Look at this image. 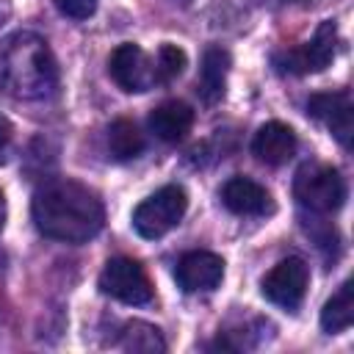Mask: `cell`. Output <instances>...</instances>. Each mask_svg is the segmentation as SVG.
Segmentation results:
<instances>
[{"mask_svg":"<svg viewBox=\"0 0 354 354\" xmlns=\"http://www.w3.org/2000/svg\"><path fill=\"white\" fill-rule=\"evenodd\" d=\"M354 324V282L346 279L321 310V329L337 335Z\"/></svg>","mask_w":354,"mask_h":354,"instance_id":"9a60e30c","label":"cell"},{"mask_svg":"<svg viewBox=\"0 0 354 354\" xmlns=\"http://www.w3.org/2000/svg\"><path fill=\"white\" fill-rule=\"evenodd\" d=\"M221 202L227 210H232L238 216H266L274 210V199L266 191V185H260L257 180L243 177V174H235L224 183Z\"/></svg>","mask_w":354,"mask_h":354,"instance_id":"8fae6325","label":"cell"},{"mask_svg":"<svg viewBox=\"0 0 354 354\" xmlns=\"http://www.w3.org/2000/svg\"><path fill=\"white\" fill-rule=\"evenodd\" d=\"M141 149H144V136H141L136 122H130V119L111 122V127H108V152L116 160H133V158L141 155Z\"/></svg>","mask_w":354,"mask_h":354,"instance_id":"2e32d148","label":"cell"},{"mask_svg":"<svg viewBox=\"0 0 354 354\" xmlns=\"http://www.w3.org/2000/svg\"><path fill=\"white\" fill-rule=\"evenodd\" d=\"M174 277L185 293H205V290H213L221 285L224 260L213 252H188L180 257Z\"/></svg>","mask_w":354,"mask_h":354,"instance_id":"30bf717a","label":"cell"},{"mask_svg":"<svg viewBox=\"0 0 354 354\" xmlns=\"http://www.w3.org/2000/svg\"><path fill=\"white\" fill-rule=\"evenodd\" d=\"M3 224H6V196L0 194V230H3Z\"/></svg>","mask_w":354,"mask_h":354,"instance_id":"7402d4cb","label":"cell"},{"mask_svg":"<svg viewBox=\"0 0 354 354\" xmlns=\"http://www.w3.org/2000/svg\"><path fill=\"white\" fill-rule=\"evenodd\" d=\"M108 72L113 77V83L122 88V91H149L152 86H158V69H155V61H149V55L133 44V41H124L119 44L111 58H108Z\"/></svg>","mask_w":354,"mask_h":354,"instance_id":"ba28073f","label":"cell"},{"mask_svg":"<svg viewBox=\"0 0 354 354\" xmlns=\"http://www.w3.org/2000/svg\"><path fill=\"white\" fill-rule=\"evenodd\" d=\"M307 285H310V268H307V263L301 257H285V260H279L263 277L260 290H263V296L271 304L293 313L304 301Z\"/></svg>","mask_w":354,"mask_h":354,"instance_id":"52a82bcc","label":"cell"},{"mask_svg":"<svg viewBox=\"0 0 354 354\" xmlns=\"http://www.w3.org/2000/svg\"><path fill=\"white\" fill-rule=\"evenodd\" d=\"M227 72H230V53L224 47H207L202 55V69H199V94L207 105L224 97Z\"/></svg>","mask_w":354,"mask_h":354,"instance_id":"5bb4252c","label":"cell"},{"mask_svg":"<svg viewBox=\"0 0 354 354\" xmlns=\"http://www.w3.org/2000/svg\"><path fill=\"white\" fill-rule=\"evenodd\" d=\"M119 346L127 348V351H144V354H152V351H163L166 348V343L160 337V329L152 326V324H144V321L124 324L122 337H119Z\"/></svg>","mask_w":354,"mask_h":354,"instance_id":"e0dca14e","label":"cell"},{"mask_svg":"<svg viewBox=\"0 0 354 354\" xmlns=\"http://www.w3.org/2000/svg\"><path fill=\"white\" fill-rule=\"evenodd\" d=\"M58 86V64L33 30H17L0 41V88L17 100H44Z\"/></svg>","mask_w":354,"mask_h":354,"instance_id":"7a4b0ae2","label":"cell"},{"mask_svg":"<svg viewBox=\"0 0 354 354\" xmlns=\"http://www.w3.org/2000/svg\"><path fill=\"white\" fill-rule=\"evenodd\" d=\"M307 113L318 119L337 141L343 149L351 147L354 136V100L348 88L340 91H318L307 100Z\"/></svg>","mask_w":354,"mask_h":354,"instance_id":"9c48e42d","label":"cell"},{"mask_svg":"<svg viewBox=\"0 0 354 354\" xmlns=\"http://www.w3.org/2000/svg\"><path fill=\"white\" fill-rule=\"evenodd\" d=\"M337 44H340L337 25L332 19H324L315 28L310 41L290 47V50H279V53H274L271 61L279 75H313V72H324L335 61Z\"/></svg>","mask_w":354,"mask_h":354,"instance_id":"277c9868","label":"cell"},{"mask_svg":"<svg viewBox=\"0 0 354 354\" xmlns=\"http://www.w3.org/2000/svg\"><path fill=\"white\" fill-rule=\"evenodd\" d=\"M188 210V194L183 185H163L152 196H147L133 210V230L147 238H163L169 230H174Z\"/></svg>","mask_w":354,"mask_h":354,"instance_id":"5b68a950","label":"cell"},{"mask_svg":"<svg viewBox=\"0 0 354 354\" xmlns=\"http://www.w3.org/2000/svg\"><path fill=\"white\" fill-rule=\"evenodd\" d=\"M252 152L268 166H282L296 152V133L282 122H266L252 138Z\"/></svg>","mask_w":354,"mask_h":354,"instance_id":"7c38bea8","label":"cell"},{"mask_svg":"<svg viewBox=\"0 0 354 354\" xmlns=\"http://www.w3.org/2000/svg\"><path fill=\"white\" fill-rule=\"evenodd\" d=\"M61 14L72 17V19H88L97 11V0H55Z\"/></svg>","mask_w":354,"mask_h":354,"instance_id":"d6986e66","label":"cell"},{"mask_svg":"<svg viewBox=\"0 0 354 354\" xmlns=\"http://www.w3.org/2000/svg\"><path fill=\"white\" fill-rule=\"evenodd\" d=\"M171 3H180V6H185V3H191V0H171Z\"/></svg>","mask_w":354,"mask_h":354,"instance_id":"603a6c76","label":"cell"},{"mask_svg":"<svg viewBox=\"0 0 354 354\" xmlns=\"http://www.w3.org/2000/svg\"><path fill=\"white\" fill-rule=\"evenodd\" d=\"M188 58L177 44H160L158 58H155V69H158V83H171L174 77L183 75Z\"/></svg>","mask_w":354,"mask_h":354,"instance_id":"ac0fdd59","label":"cell"},{"mask_svg":"<svg viewBox=\"0 0 354 354\" xmlns=\"http://www.w3.org/2000/svg\"><path fill=\"white\" fill-rule=\"evenodd\" d=\"M8 17H11V6H8V0H0V25H6Z\"/></svg>","mask_w":354,"mask_h":354,"instance_id":"44dd1931","label":"cell"},{"mask_svg":"<svg viewBox=\"0 0 354 354\" xmlns=\"http://www.w3.org/2000/svg\"><path fill=\"white\" fill-rule=\"evenodd\" d=\"M11 144H14V127H11V122L0 113V166L8 160V155H11Z\"/></svg>","mask_w":354,"mask_h":354,"instance_id":"ffe728a7","label":"cell"},{"mask_svg":"<svg viewBox=\"0 0 354 354\" xmlns=\"http://www.w3.org/2000/svg\"><path fill=\"white\" fill-rule=\"evenodd\" d=\"M33 224L44 238L61 243H86L105 224V207L100 196L69 177L44 183L33 194Z\"/></svg>","mask_w":354,"mask_h":354,"instance_id":"6da1fadb","label":"cell"},{"mask_svg":"<svg viewBox=\"0 0 354 354\" xmlns=\"http://www.w3.org/2000/svg\"><path fill=\"white\" fill-rule=\"evenodd\" d=\"M290 3H307V0H290Z\"/></svg>","mask_w":354,"mask_h":354,"instance_id":"cb8c5ba5","label":"cell"},{"mask_svg":"<svg viewBox=\"0 0 354 354\" xmlns=\"http://www.w3.org/2000/svg\"><path fill=\"white\" fill-rule=\"evenodd\" d=\"M100 290L122 304H149L155 290L141 263L130 257H113L100 271Z\"/></svg>","mask_w":354,"mask_h":354,"instance_id":"8992f818","label":"cell"},{"mask_svg":"<svg viewBox=\"0 0 354 354\" xmlns=\"http://www.w3.org/2000/svg\"><path fill=\"white\" fill-rule=\"evenodd\" d=\"M293 196L313 213H335L346 202V180L335 166L304 163L293 177Z\"/></svg>","mask_w":354,"mask_h":354,"instance_id":"3957f363","label":"cell"},{"mask_svg":"<svg viewBox=\"0 0 354 354\" xmlns=\"http://www.w3.org/2000/svg\"><path fill=\"white\" fill-rule=\"evenodd\" d=\"M147 124L160 141H169V144L183 141L194 124V108L183 100H166L158 108H152Z\"/></svg>","mask_w":354,"mask_h":354,"instance_id":"4fadbf2b","label":"cell"}]
</instances>
